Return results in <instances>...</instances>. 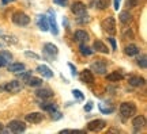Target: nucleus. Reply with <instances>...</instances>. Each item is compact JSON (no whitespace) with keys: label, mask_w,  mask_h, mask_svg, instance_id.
I'll return each mask as SVG.
<instances>
[{"label":"nucleus","mask_w":147,"mask_h":134,"mask_svg":"<svg viewBox=\"0 0 147 134\" xmlns=\"http://www.w3.org/2000/svg\"><path fill=\"white\" fill-rule=\"evenodd\" d=\"M0 133H10V130L8 129H4V125L0 122Z\"/></svg>","instance_id":"ea45409f"},{"label":"nucleus","mask_w":147,"mask_h":134,"mask_svg":"<svg viewBox=\"0 0 147 134\" xmlns=\"http://www.w3.org/2000/svg\"><path fill=\"white\" fill-rule=\"evenodd\" d=\"M26 122L29 123H40L44 121V114L41 113H30L26 115Z\"/></svg>","instance_id":"ddd939ff"},{"label":"nucleus","mask_w":147,"mask_h":134,"mask_svg":"<svg viewBox=\"0 0 147 134\" xmlns=\"http://www.w3.org/2000/svg\"><path fill=\"white\" fill-rule=\"evenodd\" d=\"M124 53L129 57L138 56V54H139V49H138L136 45H128V46H125V49H124Z\"/></svg>","instance_id":"393cba45"},{"label":"nucleus","mask_w":147,"mask_h":134,"mask_svg":"<svg viewBox=\"0 0 147 134\" xmlns=\"http://www.w3.org/2000/svg\"><path fill=\"white\" fill-rule=\"evenodd\" d=\"M53 1H55V3H56V4L64 5V4H65V1H67V0H53Z\"/></svg>","instance_id":"79ce46f5"},{"label":"nucleus","mask_w":147,"mask_h":134,"mask_svg":"<svg viewBox=\"0 0 147 134\" xmlns=\"http://www.w3.org/2000/svg\"><path fill=\"white\" fill-rule=\"evenodd\" d=\"M48 22H49V30L53 35H57L59 34V29H57V22L55 18V11L53 10H48Z\"/></svg>","instance_id":"423d86ee"},{"label":"nucleus","mask_w":147,"mask_h":134,"mask_svg":"<svg viewBox=\"0 0 147 134\" xmlns=\"http://www.w3.org/2000/svg\"><path fill=\"white\" fill-rule=\"evenodd\" d=\"M53 92L52 89H49V88H41V89H37L36 91V96L40 99H51L53 98Z\"/></svg>","instance_id":"4468645a"},{"label":"nucleus","mask_w":147,"mask_h":134,"mask_svg":"<svg viewBox=\"0 0 147 134\" xmlns=\"http://www.w3.org/2000/svg\"><path fill=\"white\" fill-rule=\"evenodd\" d=\"M60 133L61 134H67V133H84L83 130H61V131H60Z\"/></svg>","instance_id":"c9c22d12"},{"label":"nucleus","mask_w":147,"mask_h":134,"mask_svg":"<svg viewBox=\"0 0 147 134\" xmlns=\"http://www.w3.org/2000/svg\"><path fill=\"white\" fill-rule=\"evenodd\" d=\"M40 107H41L44 111H48V113H53V111H56V110H57V106H56L55 103H51V102L41 103L40 104Z\"/></svg>","instance_id":"a878e982"},{"label":"nucleus","mask_w":147,"mask_h":134,"mask_svg":"<svg viewBox=\"0 0 147 134\" xmlns=\"http://www.w3.org/2000/svg\"><path fill=\"white\" fill-rule=\"evenodd\" d=\"M132 126H134L135 131H139L140 129H143L146 126V118L143 115H136L135 118L132 119Z\"/></svg>","instance_id":"9b49d317"},{"label":"nucleus","mask_w":147,"mask_h":134,"mask_svg":"<svg viewBox=\"0 0 147 134\" xmlns=\"http://www.w3.org/2000/svg\"><path fill=\"white\" fill-rule=\"evenodd\" d=\"M91 110H93V102H87V104L84 106V111H86V113H90Z\"/></svg>","instance_id":"72a5a7b5"},{"label":"nucleus","mask_w":147,"mask_h":134,"mask_svg":"<svg viewBox=\"0 0 147 134\" xmlns=\"http://www.w3.org/2000/svg\"><path fill=\"white\" fill-rule=\"evenodd\" d=\"M138 65L140 68H143V69H146L147 68V57L146 54H140V56L138 57Z\"/></svg>","instance_id":"c85d7f7f"},{"label":"nucleus","mask_w":147,"mask_h":134,"mask_svg":"<svg viewBox=\"0 0 147 134\" xmlns=\"http://www.w3.org/2000/svg\"><path fill=\"white\" fill-rule=\"evenodd\" d=\"M25 64H22V62H12V64H7V69L10 71V72H14V73H18V72H22V71H25Z\"/></svg>","instance_id":"a211bd4d"},{"label":"nucleus","mask_w":147,"mask_h":134,"mask_svg":"<svg viewBox=\"0 0 147 134\" xmlns=\"http://www.w3.org/2000/svg\"><path fill=\"white\" fill-rule=\"evenodd\" d=\"M72 95H74V98H75V99H78L79 102H82V100H84L83 93L80 92L79 89H72Z\"/></svg>","instance_id":"7c9ffc66"},{"label":"nucleus","mask_w":147,"mask_h":134,"mask_svg":"<svg viewBox=\"0 0 147 134\" xmlns=\"http://www.w3.org/2000/svg\"><path fill=\"white\" fill-rule=\"evenodd\" d=\"M127 4L129 5V7H135V5L138 4V1L136 0H128V1H127Z\"/></svg>","instance_id":"a19ab883"},{"label":"nucleus","mask_w":147,"mask_h":134,"mask_svg":"<svg viewBox=\"0 0 147 134\" xmlns=\"http://www.w3.org/2000/svg\"><path fill=\"white\" fill-rule=\"evenodd\" d=\"M101 27H102V30L105 31V33H108L109 35L116 34V22H115V19H113L112 16L105 18L104 21L101 22Z\"/></svg>","instance_id":"7ed1b4c3"},{"label":"nucleus","mask_w":147,"mask_h":134,"mask_svg":"<svg viewBox=\"0 0 147 134\" xmlns=\"http://www.w3.org/2000/svg\"><path fill=\"white\" fill-rule=\"evenodd\" d=\"M37 72L40 75H42V77H47V79L53 77V71H51V68L48 65H38L37 67Z\"/></svg>","instance_id":"2eb2a0df"},{"label":"nucleus","mask_w":147,"mask_h":134,"mask_svg":"<svg viewBox=\"0 0 147 134\" xmlns=\"http://www.w3.org/2000/svg\"><path fill=\"white\" fill-rule=\"evenodd\" d=\"M79 77H80V81L84 83V84H93L94 83V75H93V72L90 69L82 71V73L79 75Z\"/></svg>","instance_id":"9d476101"},{"label":"nucleus","mask_w":147,"mask_h":134,"mask_svg":"<svg viewBox=\"0 0 147 134\" xmlns=\"http://www.w3.org/2000/svg\"><path fill=\"white\" fill-rule=\"evenodd\" d=\"M74 39L80 42V43H86V42L89 41V34L84 30H76L75 34H74Z\"/></svg>","instance_id":"dca6fc26"},{"label":"nucleus","mask_w":147,"mask_h":134,"mask_svg":"<svg viewBox=\"0 0 147 134\" xmlns=\"http://www.w3.org/2000/svg\"><path fill=\"white\" fill-rule=\"evenodd\" d=\"M51 114H52V119H60L61 118V113H59L57 110L53 111V113H51Z\"/></svg>","instance_id":"f704fd0d"},{"label":"nucleus","mask_w":147,"mask_h":134,"mask_svg":"<svg viewBox=\"0 0 147 134\" xmlns=\"http://www.w3.org/2000/svg\"><path fill=\"white\" fill-rule=\"evenodd\" d=\"M120 114L123 119H128L136 114V106L132 102H124L120 104Z\"/></svg>","instance_id":"f257e3e1"},{"label":"nucleus","mask_w":147,"mask_h":134,"mask_svg":"<svg viewBox=\"0 0 147 134\" xmlns=\"http://www.w3.org/2000/svg\"><path fill=\"white\" fill-rule=\"evenodd\" d=\"M27 81V84L30 85V87H40L42 84V79H40V77H34V76H30V77L26 80Z\"/></svg>","instance_id":"bb28decb"},{"label":"nucleus","mask_w":147,"mask_h":134,"mask_svg":"<svg viewBox=\"0 0 147 134\" xmlns=\"http://www.w3.org/2000/svg\"><path fill=\"white\" fill-rule=\"evenodd\" d=\"M68 67H69V69H71V73H72V76H76V75H78V72H76V68L74 67V64H71V62H69Z\"/></svg>","instance_id":"e433bc0d"},{"label":"nucleus","mask_w":147,"mask_h":134,"mask_svg":"<svg viewBox=\"0 0 147 134\" xmlns=\"http://www.w3.org/2000/svg\"><path fill=\"white\" fill-rule=\"evenodd\" d=\"M5 91V92H10V93H16L19 92L22 89V84L18 80H11V81H8L5 85H1L0 87V91Z\"/></svg>","instance_id":"20e7f679"},{"label":"nucleus","mask_w":147,"mask_h":134,"mask_svg":"<svg viewBox=\"0 0 147 134\" xmlns=\"http://www.w3.org/2000/svg\"><path fill=\"white\" fill-rule=\"evenodd\" d=\"M25 56L29 57V58H33V60H40V56L33 52H25Z\"/></svg>","instance_id":"473e14b6"},{"label":"nucleus","mask_w":147,"mask_h":134,"mask_svg":"<svg viewBox=\"0 0 147 134\" xmlns=\"http://www.w3.org/2000/svg\"><path fill=\"white\" fill-rule=\"evenodd\" d=\"M120 3H121V0H113V5H115L116 11H119V8H120Z\"/></svg>","instance_id":"58836bf2"},{"label":"nucleus","mask_w":147,"mask_h":134,"mask_svg":"<svg viewBox=\"0 0 147 134\" xmlns=\"http://www.w3.org/2000/svg\"><path fill=\"white\" fill-rule=\"evenodd\" d=\"M93 47H94V50H97V52H100V53H104V54H108V53H109L108 46H106L102 41H100V39H98V41H94Z\"/></svg>","instance_id":"aec40b11"},{"label":"nucleus","mask_w":147,"mask_h":134,"mask_svg":"<svg viewBox=\"0 0 147 134\" xmlns=\"http://www.w3.org/2000/svg\"><path fill=\"white\" fill-rule=\"evenodd\" d=\"M108 41L110 42V45H112V49H113V50H116V49H117V46H116L115 38H112V37H110V38H108Z\"/></svg>","instance_id":"4c0bfd02"},{"label":"nucleus","mask_w":147,"mask_h":134,"mask_svg":"<svg viewBox=\"0 0 147 134\" xmlns=\"http://www.w3.org/2000/svg\"><path fill=\"white\" fill-rule=\"evenodd\" d=\"M11 58H12V54L10 52H5V50L0 52V68L7 67V64L10 62Z\"/></svg>","instance_id":"6ab92c4d"},{"label":"nucleus","mask_w":147,"mask_h":134,"mask_svg":"<svg viewBox=\"0 0 147 134\" xmlns=\"http://www.w3.org/2000/svg\"><path fill=\"white\" fill-rule=\"evenodd\" d=\"M37 25L41 29L42 31H48L49 30V22H48V16L47 15H38L37 16Z\"/></svg>","instance_id":"f3484780"},{"label":"nucleus","mask_w":147,"mask_h":134,"mask_svg":"<svg viewBox=\"0 0 147 134\" xmlns=\"http://www.w3.org/2000/svg\"><path fill=\"white\" fill-rule=\"evenodd\" d=\"M109 3L110 0H98L97 1V8L98 10H106L109 7Z\"/></svg>","instance_id":"c756f323"},{"label":"nucleus","mask_w":147,"mask_h":134,"mask_svg":"<svg viewBox=\"0 0 147 134\" xmlns=\"http://www.w3.org/2000/svg\"><path fill=\"white\" fill-rule=\"evenodd\" d=\"M144 77H140V76H131L129 77V84L132 87H142L144 85Z\"/></svg>","instance_id":"4be33fe9"},{"label":"nucleus","mask_w":147,"mask_h":134,"mask_svg":"<svg viewBox=\"0 0 147 134\" xmlns=\"http://www.w3.org/2000/svg\"><path fill=\"white\" fill-rule=\"evenodd\" d=\"M71 11L72 14L78 16H84L86 15V4L82 3V1H75L71 4Z\"/></svg>","instance_id":"1a4fd4ad"},{"label":"nucleus","mask_w":147,"mask_h":134,"mask_svg":"<svg viewBox=\"0 0 147 134\" xmlns=\"http://www.w3.org/2000/svg\"><path fill=\"white\" fill-rule=\"evenodd\" d=\"M0 47H1V43H0Z\"/></svg>","instance_id":"c03bdc74"},{"label":"nucleus","mask_w":147,"mask_h":134,"mask_svg":"<svg viewBox=\"0 0 147 134\" xmlns=\"http://www.w3.org/2000/svg\"><path fill=\"white\" fill-rule=\"evenodd\" d=\"M8 130L12 131V133H23L26 130V125L23 121H18V119H14L8 123Z\"/></svg>","instance_id":"39448f33"},{"label":"nucleus","mask_w":147,"mask_h":134,"mask_svg":"<svg viewBox=\"0 0 147 134\" xmlns=\"http://www.w3.org/2000/svg\"><path fill=\"white\" fill-rule=\"evenodd\" d=\"M98 107H100V111H101V113H102V114H106V115H108V114H112L116 110L115 106L108 104L106 102H102V103H100V106H98Z\"/></svg>","instance_id":"412c9836"},{"label":"nucleus","mask_w":147,"mask_h":134,"mask_svg":"<svg viewBox=\"0 0 147 134\" xmlns=\"http://www.w3.org/2000/svg\"><path fill=\"white\" fill-rule=\"evenodd\" d=\"M79 52L82 56H91L93 54V49H90L86 43H80L79 45Z\"/></svg>","instance_id":"cd10ccee"},{"label":"nucleus","mask_w":147,"mask_h":134,"mask_svg":"<svg viewBox=\"0 0 147 134\" xmlns=\"http://www.w3.org/2000/svg\"><path fill=\"white\" fill-rule=\"evenodd\" d=\"M90 71H93L94 73H97V75H105L106 72V62L102 61V60H97L95 62H93L91 64V69Z\"/></svg>","instance_id":"6e6552de"},{"label":"nucleus","mask_w":147,"mask_h":134,"mask_svg":"<svg viewBox=\"0 0 147 134\" xmlns=\"http://www.w3.org/2000/svg\"><path fill=\"white\" fill-rule=\"evenodd\" d=\"M11 19H12V22L15 23V25H18V26H27L29 23H30V16L27 15V14H25V12H22V11H16V12H14L12 14V16H11Z\"/></svg>","instance_id":"f03ea898"},{"label":"nucleus","mask_w":147,"mask_h":134,"mask_svg":"<svg viewBox=\"0 0 147 134\" xmlns=\"http://www.w3.org/2000/svg\"><path fill=\"white\" fill-rule=\"evenodd\" d=\"M105 127H106V122L104 119H94V121L89 122V125H87V129L90 131H101Z\"/></svg>","instance_id":"0eeeda50"},{"label":"nucleus","mask_w":147,"mask_h":134,"mask_svg":"<svg viewBox=\"0 0 147 134\" xmlns=\"http://www.w3.org/2000/svg\"><path fill=\"white\" fill-rule=\"evenodd\" d=\"M119 18H120V22L123 25H128V23L132 21V15L129 11H121Z\"/></svg>","instance_id":"5701e85b"},{"label":"nucleus","mask_w":147,"mask_h":134,"mask_svg":"<svg viewBox=\"0 0 147 134\" xmlns=\"http://www.w3.org/2000/svg\"><path fill=\"white\" fill-rule=\"evenodd\" d=\"M18 75H19V77H21L22 80H25V81H26L27 79L32 76V72H25V71H22V72H18Z\"/></svg>","instance_id":"2f4dec72"},{"label":"nucleus","mask_w":147,"mask_h":134,"mask_svg":"<svg viewBox=\"0 0 147 134\" xmlns=\"http://www.w3.org/2000/svg\"><path fill=\"white\" fill-rule=\"evenodd\" d=\"M10 1H15V0H1V4L5 5L7 3H10Z\"/></svg>","instance_id":"37998d69"},{"label":"nucleus","mask_w":147,"mask_h":134,"mask_svg":"<svg viewBox=\"0 0 147 134\" xmlns=\"http://www.w3.org/2000/svg\"><path fill=\"white\" fill-rule=\"evenodd\" d=\"M44 53L47 54V56H49L51 58H53V57H56L57 56V53H59V49L56 45H53V43H45L44 45Z\"/></svg>","instance_id":"f8f14e48"},{"label":"nucleus","mask_w":147,"mask_h":134,"mask_svg":"<svg viewBox=\"0 0 147 134\" xmlns=\"http://www.w3.org/2000/svg\"><path fill=\"white\" fill-rule=\"evenodd\" d=\"M123 75L120 72H112L109 75H106V80L108 81H112V83H116V81H121L123 80Z\"/></svg>","instance_id":"b1692460"}]
</instances>
